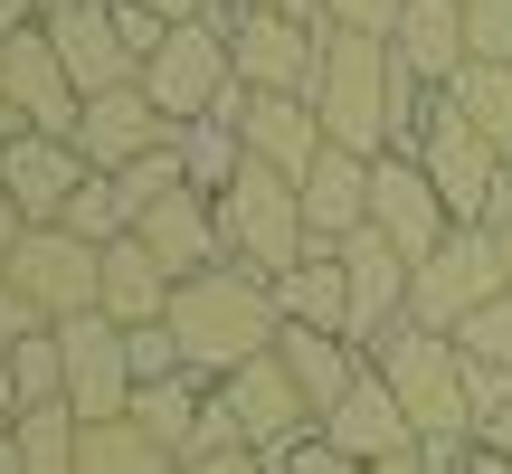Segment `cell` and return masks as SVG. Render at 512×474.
I'll use <instances>...</instances> for the list:
<instances>
[{
  "mask_svg": "<svg viewBox=\"0 0 512 474\" xmlns=\"http://www.w3.org/2000/svg\"><path fill=\"white\" fill-rule=\"evenodd\" d=\"M162 332L181 342V361L200 370V380H228V370L266 361L275 342H285V313H275V285L247 266H200L171 285V313Z\"/></svg>",
  "mask_w": 512,
  "mask_h": 474,
  "instance_id": "6da1fadb",
  "label": "cell"
},
{
  "mask_svg": "<svg viewBox=\"0 0 512 474\" xmlns=\"http://www.w3.org/2000/svg\"><path fill=\"white\" fill-rule=\"evenodd\" d=\"M370 370L389 380V399L408 408V427H418V446H465L475 437V408H465V351L456 332H427V323H389L380 342H370Z\"/></svg>",
  "mask_w": 512,
  "mask_h": 474,
  "instance_id": "7a4b0ae2",
  "label": "cell"
},
{
  "mask_svg": "<svg viewBox=\"0 0 512 474\" xmlns=\"http://www.w3.org/2000/svg\"><path fill=\"white\" fill-rule=\"evenodd\" d=\"M313 114L342 152H370L380 162L399 133H389V38L361 29H323V76H313Z\"/></svg>",
  "mask_w": 512,
  "mask_h": 474,
  "instance_id": "3957f363",
  "label": "cell"
},
{
  "mask_svg": "<svg viewBox=\"0 0 512 474\" xmlns=\"http://www.w3.org/2000/svg\"><path fill=\"white\" fill-rule=\"evenodd\" d=\"M219 228H228V266H247V275H285V266H304L313 256V228H304V190L285 181V171H266V162H247L238 181L219 190Z\"/></svg>",
  "mask_w": 512,
  "mask_h": 474,
  "instance_id": "277c9868",
  "label": "cell"
},
{
  "mask_svg": "<svg viewBox=\"0 0 512 474\" xmlns=\"http://www.w3.org/2000/svg\"><path fill=\"white\" fill-rule=\"evenodd\" d=\"M408 162L437 181V200L456 209V228H484V219H494V200H503V181H512V162H503V152H494V143H484V133L456 114V95H427Z\"/></svg>",
  "mask_w": 512,
  "mask_h": 474,
  "instance_id": "5b68a950",
  "label": "cell"
},
{
  "mask_svg": "<svg viewBox=\"0 0 512 474\" xmlns=\"http://www.w3.org/2000/svg\"><path fill=\"white\" fill-rule=\"evenodd\" d=\"M133 86L162 105V124H209V114L238 95V57H228V19H190V29H171L162 48L143 57V76Z\"/></svg>",
  "mask_w": 512,
  "mask_h": 474,
  "instance_id": "8992f818",
  "label": "cell"
},
{
  "mask_svg": "<svg viewBox=\"0 0 512 474\" xmlns=\"http://www.w3.org/2000/svg\"><path fill=\"white\" fill-rule=\"evenodd\" d=\"M0 285H10V294H29L48 323L105 313V247H86L76 228H29L10 256H0Z\"/></svg>",
  "mask_w": 512,
  "mask_h": 474,
  "instance_id": "52a82bcc",
  "label": "cell"
},
{
  "mask_svg": "<svg viewBox=\"0 0 512 474\" xmlns=\"http://www.w3.org/2000/svg\"><path fill=\"white\" fill-rule=\"evenodd\" d=\"M503 285H512V266H503L494 228H456L418 275H408V323H427V332H465Z\"/></svg>",
  "mask_w": 512,
  "mask_h": 474,
  "instance_id": "ba28073f",
  "label": "cell"
},
{
  "mask_svg": "<svg viewBox=\"0 0 512 474\" xmlns=\"http://www.w3.org/2000/svg\"><path fill=\"white\" fill-rule=\"evenodd\" d=\"M228 19V57H238V86L247 95H313L323 76V29L294 10H219Z\"/></svg>",
  "mask_w": 512,
  "mask_h": 474,
  "instance_id": "9c48e42d",
  "label": "cell"
},
{
  "mask_svg": "<svg viewBox=\"0 0 512 474\" xmlns=\"http://www.w3.org/2000/svg\"><path fill=\"white\" fill-rule=\"evenodd\" d=\"M57 342H67V408L86 427L105 418H133V351H124V323L114 313H76V323H57Z\"/></svg>",
  "mask_w": 512,
  "mask_h": 474,
  "instance_id": "30bf717a",
  "label": "cell"
},
{
  "mask_svg": "<svg viewBox=\"0 0 512 474\" xmlns=\"http://www.w3.org/2000/svg\"><path fill=\"white\" fill-rule=\"evenodd\" d=\"M370 228H380L408 266H427V256L456 237V209L437 200V181H427L408 152H380V162H370Z\"/></svg>",
  "mask_w": 512,
  "mask_h": 474,
  "instance_id": "8fae6325",
  "label": "cell"
},
{
  "mask_svg": "<svg viewBox=\"0 0 512 474\" xmlns=\"http://www.w3.org/2000/svg\"><path fill=\"white\" fill-rule=\"evenodd\" d=\"M228 124H238V143H247V162H266V171H285V181H304L313 162H323V114H313V95H228Z\"/></svg>",
  "mask_w": 512,
  "mask_h": 474,
  "instance_id": "7c38bea8",
  "label": "cell"
},
{
  "mask_svg": "<svg viewBox=\"0 0 512 474\" xmlns=\"http://www.w3.org/2000/svg\"><path fill=\"white\" fill-rule=\"evenodd\" d=\"M0 95H10V114H19L29 133H67V143H76V114H86V95H76L67 67H57L48 19H38V29H19V38H0Z\"/></svg>",
  "mask_w": 512,
  "mask_h": 474,
  "instance_id": "4fadbf2b",
  "label": "cell"
},
{
  "mask_svg": "<svg viewBox=\"0 0 512 474\" xmlns=\"http://www.w3.org/2000/svg\"><path fill=\"white\" fill-rule=\"evenodd\" d=\"M228 408H238V437L256 446V456H294V446H304L313 437V408H304V389H294V370L285 361H275V351H266V361H247V370H228Z\"/></svg>",
  "mask_w": 512,
  "mask_h": 474,
  "instance_id": "5bb4252c",
  "label": "cell"
},
{
  "mask_svg": "<svg viewBox=\"0 0 512 474\" xmlns=\"http://www.w3.org/2000/svg\"><path fill=\"white\" fill-rule=\"evenodd\" d=\"M0 181H10V200H19L29 228H57L67 200L95 181V171H86V152H76L67 133H10V143H0Z\"/></svg>",
  "mask_w": 512,
  "mask_h": 474,
  "instance_id": "9a60e30c",
  "label": "cell"
},
{
  "mask_svg": "<svg viewBox=\"0 0 512 474\" xmlns=\"http://www.w3.org/2000/svg\"><path fill=\"white\" fill-rule=\"evenodd\" d=\"M48 48H57V67H67V86L76 95H114V86H133V48H124V29H114V0H67V10H48Z\"/></svg>",
  "mask_w": 512,
  "mask_h": 474,
  "instance_id": "2e32d148",
  "label": "cell"
},
{
  "mask_svg": "<svg viewBox=\"0 0 512 474\" xmlns=\"http://www.w3.org/2000/svg\"><path fill=\"white\" fill-rule=\"evenodd\" d=\"M171 124L162 105H152L143 86H114V95H86V114H76V152H86V171H124L143 162V152H162Z\"/></svg>",
  "mask_w": 512,
  "mask_h": 474,
  "instance_id": "e0dca14e",
  "label": "cell"
},
{
  "mask_svg": "<svg viewBox=\"0 0 512 474\" xmlns=\"http://www.w3.org/2000/svg\"><path fill=\"white\" fill-rule=\"evenodd\" d=\"M313 437H323L332 456H351V465H389V456H418V427H408V408L389 399V380H380V370H370V380L351 389V399L332 408V418L313 427Z\"/></svg>",
  "mask_w": 512,
  "mask_h": 474,
  "instance_id": "ac0fdd59",
  "label": "cell"
},
{
  "mask_svg": "<svg viewBox=\"0 0 512 474\" xmlns=\"http://www.w3.org/2000/svg\"><path fill=\"white\" fill-rule=\"evenodd\" d=\"M342 275H351V342L370 351L408 313V275H418V266H408L380 228H361V237H342Z\"/></svg>",
  "mask_w": 512,
  "mask_h": 474,
  "instance_id": "d6986e66",
  "label": "cell"
},
{
  "mask_svg": "<svg viewBox=\"0 0 512 474\" xmlns=\"http://www.w3.org/2000/svg\"><path fill=\"white\" fill-rule=\"evenodd\" d=\"M133 237L171 266V285L200 275V266H228V228H219V200H209V190H171L162 209H143V228H133Z\"/></svg>",
  "mask_w": 512,
  "mask_h": 474,
  "instance_id": "ffe728a7",
  "label": "cell"
},
{
  "mask_svg": "<svg viewBox=\"0 0 512 474\" xmlns=\"http://www.w3.org/2000/svg\"><path fill=\"white\" fill-rule=\"evenodd\" d=\"M294 190H304V228H313V247H342V237L370 228V152L323 143V162H313Z\"/></svg>",
  "mask_w": 512,
  "mask_h": 474,
  "instance_id": "44dd1931",
  "label": "cell"
},
{
  "mask_svg": "<svg viewBox=\"0 0 512 474\" xmlns=\"http://www.w3.org/2000/svg\"><path fill=\"white\" fill-rule=\"evenodd\" d=\"M275 361L294 370V389H304L313 427H323L332 408H342L351 389L370 380V351H361V342H342V332H304V323H285V342H275Z\"/></svg>",
  "mask_w": 512,
  "mask_h": 474,
  "instance_id": "7402d4cb",
  "label": "cell"
},
{
  "mask_svg": "<svg viewBox=\"0 0 512 474\" xmlns=\"http://www.w3.org/2000/svg\"><path fill=\"white\" fill-rule=\"evenodd\" d=\"M389 57H399L418 86H456L465 76V0H408L399 10V38H389Z\"/></svg>",
  "mask_w": 512,
  "mask_h": 474,
  "instance_id": "603a6c76",
  "label": "cell"
},
{
  "mask_svg": "<svg viewBox=\"0 0 512 474\" xmlns=\"http://www.w3.org/2000/svg\"><path fill=\"white\" fill-rule=\"evenodd\" d=\"M275 313L304 332H342L351 342V275H342V247H313L304 266L275 275Z\"/></svg>",
  "mask_w": 512,
  "mask_h": 474,
  "instance_id": "cb8c5ba5",
  "label": "cell"
},
{
  "mask_svg": "<svg viewBox=\"0 0 512 474\" xmlns=\"http://www.w3.org/2000/svg\"><path fill=\"white\" fill-rule=\"evenodd\" d=\"M105 313L124 332H143V323L171 313V266L143 247V237H114V247H105Z\"/></svg>",
  "mask_w": 512,
  "mask_h": 474,
  "instance_id": "d4e9b609",
  "label": "cell"
},
{
  "mask_svg": "<svg viewBox=\"0 0 512 474\" xmlns=\"http://www.w3.org/2000/svg\"><path fill=\"white\" fill-rule=\"evenodd\" d=\"M209 399H219V380H200V370H171V380H143V389H133V418H143L152 437L171 446V456H200Z\"/></svg>",
  "mask_w": 512,
  "mask_h": 474,
  "instance_id": "484cf974",
  "label": "cell"
},
{
  "mask_svg": "<svg viewBox=\"0 0 512 474\" xmlns=\"http://www.w3.org/2000/svg\"><path fill=\"white\" fill-rule=\"evenodd\" d=\"M76 474H181V456H171L143 418H105V427H86V446H76Z\"/></svg>",
  "mask_w": 512,
  "mask_h": 474,
  "instance_id": "4316f807",
  "label": "cell"
},
{
  "mask_svg": "<svg viewBox=\"0 0 512 474\" xmlns=\"http://www.w3.org/2000/svg\"><path fill=\"white\" fill-rule=\"evenodd\" d=\"M10 446H19V465H29V474H76V446H86V418H76L67 399H38V408H19Z\"/></svg>",
  "mask_w": 512,
  "mask_h": 474,
  "instance_id": "83f0119b",
  "label": "cell"
},
{
  "mask_svg": "<svg viewBox=\"0 0 512 474\" xmlns=\"http://www.w3.org/2000/svg\"><path fill=\"white\" fill-rule=\"evenodd\" d=\"M446 95H456V114L512 162V67H494V57H465V76H456Z\"/></svg>",
  "mask_w": 512,
  "mask_h": 474,
  "instance_id": "f1b7e54d",
  "label": "cell"
},
{
  "mask_svg": "<svg viewBox=\"0 0 512 474\" xmlns=\"http://www.w3.org/2000/svg\"><path fill=\"white\" fill-rule=\"evenodd\" d=\"M114 181V200H124V219L143 228V209H162L171 190H190V162H181V133H171L162 152H143V162H124V171H105Z\"/></svg>",
  "mask_w": 512,
  "mask_h": 474,
  "instance_id": "f546056e",
  "label": "cell"
},
{
  "mask_svg": "<svg viewBox=\"0 0 512 474\" xmlns=\"http://www.w3.org/2000/svg\"><path fill=\"white\" fill-rule=\"evenodd\" d=\"M181 162H190V190H209V200H219V190L247 171V143H238V124H228V114H209V124H181Z\"/></svg>",
  "mask_w": 512,
  "mask_h": 474,
  "instance_id": "4dcf8cb0",
  "label": "cell"
},
{
  "mask_svg": "<svg viewBox=\"0 0 512 474\" xmlns=\"http://www.w3.org/2000/svg\"><path fill=\"white\" fill-rule=\"evenodd\" d=\"M10 380H19V399H67V342H57V323L48 332H29V342H10Z\"/></svg>",
  "mask_w": 512,
  "mask_h": 474,
  "instance_id": "1f68e13d",
  "label": "cell"
},
{
  "mask_svg": "<svg viewBox=\"0 0 512 474\" xmlns=\"http://www.w3.org/2000/svg\"><path fill=\"white\" fill-rule=\"evenodd\" d=\"M57 228H76L86 247H114V237H133V219H124V200H114V181H105V171H95V181L67 200V219H57Z\"/></svg>",
  "mask_w": 512,
  "mask_h": 474,
  "instance_id": "d6a6232c",
  "label": "cell"
},
{
  "mask_svg": "<svg viewBox=\"0 0 512 474\" xmlns=\"http://www.w3.org/2000/svg\"><path fill=\"white\" fill-rule=\"evenodd\" d=\"M456 351H465V361H484V370H512V285L456 332Z\"/></svg>",
  "mask_w": 512,
  "mask_h": 474,
  "instance_id": "836d02e7",
  "label": "cell"
},
{
  "mask_svg": "<svg viewBox=\"0 0 512 474\" xmlns=\"http://www.w3.org/2000/svg\"><path fill=\"white\" fill-rule=\"evenodd\" d=\"M465 48L512 67V0H465Z\"/></svg>",
  "mask_w": 512,
  "mask_h": 474,
  "instance_id": "e575fe53",
  "label": "cell"
},
{
  "mask_svg": "<svg viewBox=\"0 0 512 474\" xmlns=\"http://www.w3.org/2000/svg\"><path fill=\"white\" fill-rule=\"evenodd\" d=\"M408 0H323V29H361V38H399Z\"/></svg>",
  "mask_w": 512,
  "mask_h": 474,
  "instance_id": "d590c367",
  "label": "cell"
},
{
  "mask_svg": "<svg viewBox=\"0 0 512 474\" xmlns=\"http://www.w3.org/2000/svg\"><path fill=\"white\" fill-rule=\"evenodd\" d=\"M124 351H133V380H171V370H190V361H181V342H171L162 323L124 332Z\"/></svg>",
  "mask_w": 512,
  "mask_h": 474,
  "instance_id": "8d00e7d4",
  "label": "cell"
},
{
  "mask_svg": "<svg viewBox=\"0 0 512 474\" xmlns=\"http://www.w3.org/2000/svg\"><path fill=\"white\" fill-rule=\"evenodd\" d=\"M275 474H370V465H351V456H332L323 437H304L294 456H275Z\"/></svg>",
  "mask_w": 512,
  "mask_h": 474,
  "instance_id": "74e56055",
  "label": "cell"
},
{
  "mask_svg": "<svg viewBox=\"0 0 512 474\" xmlns=\"http://www.w3.org/2000/svg\"><path fill=\"white\" fill-rule=\"evenodd\" d=\"M29 332H48V313H38L29 294H10V285H0V351H10V342H29Z\"/></svg>",
  "mask_w": 512,
  "mask_h": 474,
  "instance_id": "f35d334b",
  "label": "cell"
},
{
  "mask_svg": "<svg viewBox=\"0 0 512 474\" xmlns=\"http://www.w3.org/2000/svg\"><path fill=\"white\" fill-rule=\"evenodd\" d=\"M181 474H275V465L256 456V446H228V456H190Z\"/></svg>",
  "mask_w": 512,
  "mask_h": 474,
  "instance_id": "ab89813d",
  "label": "cell"
},
{
  "mask_svg": "<svg viewBox=\"0 0 512 474\" xmlns=\"http://www.w3.org/2000/svg\"><path fill=\"white\" fill-rule=\"evenodd\" d=\"M143 10H152V19H171V29H190V19H219L228 0H143Z\"/></svg>",
  "mask_w": 512,
  "mask_h": 474,
  "instance_id": "60d3db41",
  "label": "cell"
},
{
  "mask_svg": "<svg viewBox=\"0 0 512 474\" xmlns=\"http://www.w3.org/2000/svg\"><path fill=\"white\" fill-rule=\"evenodd\" d=\"M48 19V0H0V38H19V29H38Z\"/></svg>",
  "mask_w": 512,
  "mask_h": 474,
  "instance_id": "b9f144b4",
  "label": "cell"
},
{
  "mask_svg": "<svg viewBox=\"0 0 512 474\" xmlns=\"http://www.w3.org/2000/svg\"><path fill=\"white\" fill-rule=\"evenodd\" d=\"M19 408H29V399H19V380H10V351H0V437L19 427Z\"/></svg>",
  "mask_w": 512,
  "mask_h": 474,
  "instance_id": "7bdbcfd3",
  "label": "cell"
},
{
  "mask_svg": "<svg viewBox=\"0 0 512 474\" xmlns=\"http://www.w3.org/2000/svg\"><path fill=\"white\" fill-rule=\"evenodd\" d=\"M19 237H29V219H19V200H10V181H0V256H10Z\"/></svg>",
  "mask_w": 512,
  "mask_h": 474,
  "instance_id": "ee69618b",
  "label": "cell"
},
{
  "mask_svg": "<svg viewBox=\"0 0 512 474\" xmlns=\"http://www.w3.org/2000/svg\"><path fill=\"white\" fill-rule=\"evenodd\" d=\"M484 228H494V247H503V266H512V181H503V200H494V219H484Z\"/></svg>",
  "mask_w": 512,
  "mask_h": 474,
  "instance_id": "f6af8a7d",
  "label": "cell"
},
{
  "mask_svg": "<svg viewBox=\"0 0 512 474\" xmlns=\"http://www.w3.org/2000/svg\"><path fill=\"white\" fill-rule=\"evenodd\" d=\"M370 474H427V446H418V456H389V465H370Z\"/></svg>",
  "mask_w": 512,
  "mask_h": 474,
  "instance_id": "bcb514c9",
  "label": "cell"
},
{
  "mask_svg": "<svg viewBox=\"0 0 512 474\" xmlns=\"http://www.w3.org/2000/svg\"><path fill=\"white\" fill-rule=\"evenodd\" d=\"M465 474H512V456H484V446H475V456H465Z\"/></svg>",
  "mask_w": 512,
  "mask_h": 474,
  "instance_id": "7dc6e473",
  "label": "cell"
},
{
  "mask_svg": "<svg viewBox=\"0 0 512 474\" xmlns=\"http://www.w3.org/2000/svg\"><path fill=\"white\" fill-rule=\"evenodd\" d=\"M10 133H29V124H19V114H10V95H0V143H10Z\"/></svg>",
  "mask_w": 512,
  "mask_h": 474,
  "instance_id": "c3c4849f",
  "label": "cell"
},
{
  "mask_svg": "<svg viewBox=\"0 0 512 474\" xmlns=\"http://www.w3.org/2000/svg\"><path fill=\"white\" fill-rule=\"evenodd\" d=\"M0 474H29V465H19V446H10V437H0Z\"/></svg>",
  "mask_w": 512,
  "mask_h": 474,
  "instance_id": "681fc988",
  "label": "cell"
}]
</instances>
